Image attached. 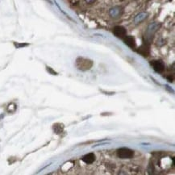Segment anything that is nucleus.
<instances>
[{
  "instance_id": "1",
  "label": "nucleus",
  "mask_w": 175,
  "mask_h": 175,
  "mask_svg": "<svg viewBox=\"0 0 175 175\" xmlns=\"http://www.w3.org/2000/svg\"><path fill=\"white\" fill-rule=\"evenodd\" d=\"M76 67L79 70L82 71H86L91 69L93 66V61L87 58H83V57H78L76 60L75 62Z\"/></svg>"
},
{
  "instance_id": "2",
  "label": "nucleus",
  "mask_w": 175,
  "mask_h": 175,
  "mask_svg": "<svg viewBox=\"0 0 175 175\" xmlns=\"http://www.w3.org/2000/svg\"><path fill=\"white\" fill-rule=\"evenodd\" d=\"M117 155L121 159H129L134 155V152L128 148H121L117 150Z\"/></svg>"
},
{
  "instance_id": "3",
  "label": "nucleus",
  "mask_w": 175,
  "mask_h": 175,
  "mask_svg": "<svg viewBox=\"0 0 175 175\" xmlns=\"http://www.w3.org/2000/svg\"><path fill=\"white\" fill-rule=\"evenodd\" d=\"M114 35L120 39H123L127 36V30L122 26H116L113 29Z\"/></svg>"
},
{
  "instance_id": "4",
  "label": "nucleus",
  "mask_w": 175,
  "mask_h": 175,
  "mask_svg": "<svg viewBox=\"0 0 175 175\" xmlns=\"http://www.w3.org/2000/svg\"><path fill=\"white\" fill-rule=\"evenodd\" d=\"M151 66L157 73H162L165 70V65L161 61H153L150 62Z\"/></svg>"
},
{
  "instance_id": "5",
  "label": "nucleus",
  "mask_w": 175,
  "mask_h": 175,
  "mask_svg": "<svg viewBox=\"0 0 175 175\" xmlns=\"http://www.w3.org/2000/svg\"><path fill=\"white\" fill-rule=\"evenodd\" d=\"M137 52L138 53H140V55H142L143 56H148L149 55L150 53V49H149V45H148L147 43L144 44L142 45L138 48V49H137Z\"/></svg>"
},
{
  "instance_id": "6",
  "label": "nucleus",
  "mask_w": 175,
  "mask_h": 175,
  "mask_svg": "<svg viewBox=\"0 0 175 175\" xmlns=\"http://www.w3.org/2000/svg\"><path fill=\"white\" fill-rule=\"evenodd\" d=\"M124 43L126 44L127 45L130 47L131 49H135L137 46V43H136V40L135 38L132 36H126L124 38Z\"/></svg>"
},
{
  "instance_id": "7",
  "label": "nucleus",
  "mask_w": 175,
  "mask_h": 175,
  "mask_svg": "<svg viewBox=\"0 0 175 175\" xmlns=\"http://www.w3.org/2000/svg\"><path fill=\"white\" fill-rule=\"evenodd\" d=\"M82 160L86 164H92L95 161V155L94 153H88L82 157Z\"/></svg>"
},
{
  "instance_id": "8",
  "label": "nucleus",
  "mask_w": 175,
  "mask_h": 175,
  "mask_svg": "<svg viewBox=\"0 0 175 175\" xmlns=\"http://www.w3.org/2000/svg\"><path fill=\"white\" fill-rule=\"evenodd\" d=\"M145 17H146V15L145 14H144V13H142V14H140L139 15H137V18L135 19V21L140 22V21H141L142 20H144V19Z\"/></svg>"
},
{
  "instance_id": "9",
  "label": "nucleus",
  "mask_w": 175,
  "mask_h": 175,
  "mask_svg": "<svg viewBox=\"0 0 175 175\" xmlns=\"http://www.w3.org/2000/svg\"><path fill=\"white\" fill-rule=\"evenodd\" d=\"M47 70H48V71H49V72H50L51 74H53V75H56V72H54V71H53V70H52V69H51L50 67H47Z\"/></svg>"
}]
</instances>
